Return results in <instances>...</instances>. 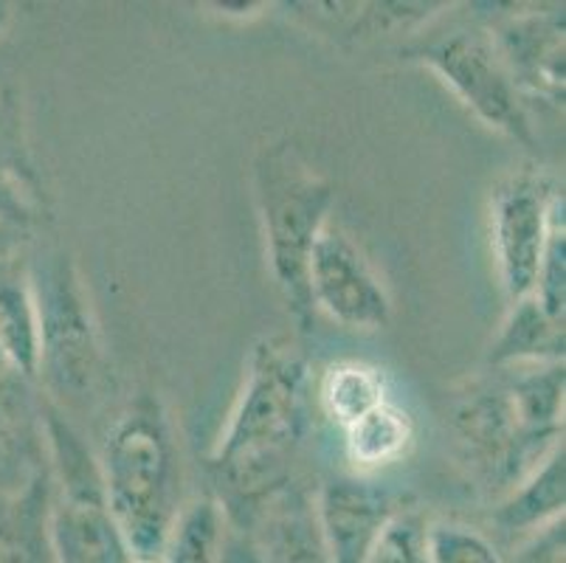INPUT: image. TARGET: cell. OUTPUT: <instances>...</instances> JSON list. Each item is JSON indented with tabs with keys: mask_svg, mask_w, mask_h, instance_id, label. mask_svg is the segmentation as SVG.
I'll return each mask as SVG.
<instances>
[{
	"mask_svg": "<svg viewBox=\"0 0 566 563\" xmlns=\"http://www.w3.org/2000/svg\"><path fill=\"white\" fill-rule=\"evenodd\" d=\"M18 237H20L18 223L0 220V265L9 260V254H12V248H14V242H18Z\"/></svg>",
	"mask_w": 566,
	"mask_h": 563,
	"instance_id": "cell-28",
	"label": "cell"
},
{
	"mask_svg": "<svg viewBox=\"0 0 566 563\" xmlns=\"http://www.w3.org/2000/svg\"><path fill=\"white\" fill-rule=\"evenodd\" d=\"M307 293L313 313L322 310L344 330L375 333L392 322V296L380 282L378 271L361 246L333 220L324 226L313 246L307 262Z\"/></svg>",
	"mask_w": 566,
	"mask_h": 563,
	"instance_id": "cell-8",
	"label": "cell"
},
{
	"mask_svg": "<svg viewBox=\"0 0 566 563\" xmlns=\"http://www.w3.org/2000/svg\"><path fill=\"white\" fill-rule=\"evenodd\" d=\"M415 446V417L386 400L344 431V453L355 477H373L400 462Z\"/></svg>",
	"mask_w": 566,
	"mask_h": 563,
	"instance_id": "cell-18",
	"label": "cell"
},
{
	"mask_svg": "<svg viewBox=\"0 0 566 563\" xmlns=\"http://www.w3.org/2000/svg\"><path fill=\"white\" fill-rule=\"evenodd\" d=\"M20 400L14 375H0V453H7L20 428Z\"/></svg>",
	"mask_w": 566,
	"mask_h": 563,
	"instance_id": "cell-25",
	"label": "cell"
},
{
	"mask_svg": "<svg viewBox=\"0 0 566 563\" xmlns=\"http://www.w3.org/2000/svg\"><path fill=\"white\" fill-rule=\"evenodd\" d=\"M429 563H504L485 533L457 521H429Z\"/></svg>",
	"mask_w": 566,
	"mask_h": 563,
	"instance_id": "cell-22",
	"label": "cell"
},
{
	"mask_svg": "<svg viewBox=\"0 0 566 563\" xmlns=\"http://www.w3.org/2000/svg\"><path fill=\"white\" fill-rule=\"evenodd\" d=\"M130 563H164V557H133Z\"/></svg>",
	"mask_w": 566,
	"mask_h": 563,
	"instance_id": "cell-30",
	"label": "cell"
},
{
	"mask_svg": "<svg viewBox=\"0 0 566 563\" xmlns=\"http://www.w3.org/2000/svg\"><path fill=\"white\" fill-rule=\"evenodd\" d=\"M49 513L51 473L34 471L0 513V563H54Z\"/></svg>",
	"mask_w": 566,
	"mask_h": 563,
	"instance_id": "cell-17",
	"label": "cell"
},
{
	"mask_svg": "<svg viewBox=\"0 0 566 563\" xmlns=\"http://www.w3.org/2000/svg\"><path fill=\"white\" fill-rule=\"evenodd\" d=\"M485 127L533 147V118L485 29H457L411 49Z\"/></svg>",
	"mask_w": 566,
	"mask_h": 563,
	"instance_id": "cell-6",
	"label": "cell"
},
{
	"mask_svg": "<svg viewBox=\"0 0 566 563\" xmlns=\"http://www.w3.org/2000/svg\"><path fill=\"white\" fill-rule=\"evenodd\" d=\"M9 142L7 122H3V113H0V220H9L3 211H20L23 209V200H20V186L12 184V169H9ZM12 223V220H9Z\"/></svg>",
	"mask_w": 566,
	"mask_h": 563,
	"instance_id": "cell-26",
	"label": "cell"
},
{
	"mask_svg": "<svg viewBox=\"0 0 566 563\" xmlns=\"http://www.w3.org/2000/svg\"><path fill=\"white\" fill-rule=\"evenodd\" d=\"M426 535H429V521L417 510H400L386 524L364 563H429Z\"/></svg>",
	"mask_w": 566,
	"mask_h": 563,
	"instance_id": "cell-23",
	"label": "cell"
},
{
	"mask_svg": "<svg viewBox=\"0 0 566 563\" xmlns=\"http://www.w3.org/2000/svg\"><path fill=\"white\" fill-rule=\"evenodd\" d=\"M311 375L302 353L282 335L251 347L234 409L212 448L223 484L218 499L237 530H249L262 504L291 482V462L305 442Z\"/></svg>",
	"mask_w": 566,
	"mask_h": 563,
	"instance_id": "cell-1",
	"label": "cell"
},
{
	"mask_svg": "<svg viewBox=\"0 0 566 563\" xmlns=\"http://www.w3.org/2000/svg\"><path fill=\"white\" fill-rule=\"evenodd\" d=\"M566 204L564 192L555 195L549 209V231L544 246L538 279H535L533 299L547 310L549 316L564 322L566 313Z\"/></svg>",
	"mask_w": 566,
	"mask_h": 563,
	"instance_id": "cell-21",
	"label": "cell"
},
{
	"mask_svg": "<svg viewBox=\"0 0 566 563\" xmlns=\"http://www.w3.org/2000/svg\"><path fill=\"white\" fill-rule=\"evenodd\" d=\"M220 563H262V557L260 552H256V544L251 541V535L229 524L223 539V555H220Z\"/></svg>",
	"mask_w": 566,
	"mask_h": 563,
	"instance_id": "cell-27",
	"label": "cell"
},
{
	"mask_svg": "<svg viewBox=\"0 0 566 563\" xmlns=\"http://www.w3.org/2000/svg\"><path fill=\"white\" fill-rule=\"evenodd\" d=\"M485 31L524 102L564 107V7L507 12Z\"/></svg>",
	"mask_w": 566,
	"mask_h": 563,
	"instance_id": "cell-10",
	"label": "cell"
},
{
	"mask_svg": "<svg viewBox=\"0 0 566 563\" xmlns=\"http://www.w3.org/2000/svg\"><path fill=\"white\" fill-rule=\"evenodd\" d=\"M400 510L398 496L369 477H336L316 490V519L333 563L367 561Z\"/></svg>",
	"mask_w": 566,
	"mask_h": 563,
	"instance_id": "cell-11",
	"label": "cell"
},
{
	"mask_svg": "<svg viewBox=\"0 0 566 563\" xmlns=\"http://www.w3.org/2000/svg\"><path fill=\"white\" fill-rule=\"evenodd\" d=\"M107 510L133 557H161L181 513V457L164 403L142 392L107 431L99 457Z\"/></svg>",
	"mask_w": 566,
	"mask_h": 563,
	"instance_id": "cell-2",
	"label": "cell"
},
{
	"mask_svg": "<svg viewBox=\"0 0 566 563\" xmlns=\"http://www.w3.org/2000/svg\"><path fill=\"white\" fill-rule=\"evenodd\" d=\"M558 195L544 175L518 173L491 195V248L499 285L507 302L533 296L549 231V209Z\"/></svg>",
	"mask_w": 566,
	"mask_h": 563,
	"instance_id": "cell-9",
	"label": "cell"
},
{
	"mask_svg": "<svg viewBox=\"0 0 566 563\" xmlns=\"http://www.w3.org/2000/svg\"><path fill=\"white\" fill-rule=\"evenodd\" d=\"M564 544L566 530L564 519H560L538 530V533L527 535L513 563H564Z\"/></svg>",
	"mask_w": 566,
	"mask_h": 563,
	"instance_id": "cell-24",
	"label": "cell"
},
{
	"mask_svg": "<svg viewBox=\"0 0 566 563\" xmlns=\"http://www.w3.org/2000/svg\"><path fill=\"white\" fill-rule=\"evenodd\" d=\"M0 375H12V369H9L7 358H3V353H0Z\"/></svg>",
	"mask_w": 566,
	"mask_h": 563,
	"instance_id": "cell-31",
	"label": "cell"
},
{
	"mask_svg": "<svg viewBox=\"0 0 566 563\" xmlns=\"http://www.w3.org/2000/svg\"><path fill=\"white\" fill-rule=\"evenodd\" d=\"M0 353L23 380L40 372V319L29 271L0 265Z\"/></svg>",
	"mask_w": 566,
	"mask_h": 563,
	"instance_id": "cell-16",
	"label": "cell"
},
{
	"mask_svg": "<svg viewBox=\"0 0 566 563\" xmlns=\"http://www.w3.org/2000/svg\"><path fill=\"white\" fill-rule=\"evenodd\" d=\"M564 322L553 319L533 296L511 304L491 350L488 364L493 366H533L564 364Z\"/></svg>",
	"mask_w": 566,
	"mask_h": 563,
	"instance_id": "cell-15",
	"label": "cell"
},
{
	"mask_svg": "<svg viewBox=\"0 0 566 563\" xmlns=\"http://www.w3.org/2000/svg\"><path fill=\"white\" fill-rule=\"evenodd\" d=\"M9 20H12V7H9V3H0V31L7 29Z\"/></svg>",
	"mask_w": 566,
	"mask_h": 563,
	"instance_id": "cell-29",
	"label": "cell"
},
{
	"mask_svg": "<svg viewBox=\"0 0 566 563\" xmlns=\"http://www.w3.org/2000/svg\"><path fill=\"white\" fill-rule=\"evenodd\" d=\"M256 209H260L265 257L271 277L302 327L311 324L307 262L333 209V186L302 161L291 147H265L254 164Z\"/></svg>",
	"mask_w": 566,
	"mask_h": 563,
	"instance_id": "cell-3",
	"label": "cell"
},
{
	"mask_svg": "<svg viewBox=\"0 0 566 563\" xmlns=\"http://www.w3.org/2000/svg\"><path fill=\"white\" fill-rule=\"evenodd\" d=\"M245 533L262 563H333L316 519V493L293 479L262 504Z\"/></svg>",
	"mask_w": 566,
	"mask_h": 563,
	"instance_id": "cell-12",
	"label": "cell"
},
{
	"mask_svg": "<svg viewBox=\"0 0 566 563\" xmlns=\"http://www.w3.org/2000/svg\"><path fill=\"white\" fill-rule=\"evenodd\" d=\"M316 395L324 417L342 431L389 400L384 372L367 361H338L327 366Z\"/></svg>",
	"mask_w": 566,
	"mask_h": 563,
	"instance_id": "cell-19",
	"label": "cell"
},
{
	"mask_svg": "<svg viewBox=\"0 0 566 563\" xmlns=\"http://www.w3.org/2000/svg\"><path fill=\"white\" fill-rule=\"evenodd\" d=\"M457 442L473 473L488 488L511 493L564 440L533 437L522 428L504 384H485L460 397L451 415Z\"/></svg>",
	"mask_w": 566,
	"mask_h": 563,
	"instance_id": "cell-7",
	"label": "cell"
},
{
	"mask_svg": "<svg viewBox=\"0 0 566 563\" xmlns=\"http://www.w3.org/2000/svg\"><path fill=\"white\" fill-rule=\"evenodd\" d=\"M287 9L338 40H375L420 29L449 3H287Z\"/></svg>",
	"mask_w": 566,
	"mask_h": 563,
	"instance_id": "cell-13",
	"label": "cell"
},
{
	"mask_svg": "<svg viewBox=\"0 0 566 563\" xmlns=\"http://www.w3.org/2000/svg\"><path fill=\"white\" fill-rule=\"evenodd\" d=\"M566 508V453L555 448L524 482L502 496L493 524L507 535H533L564 519Z\"/></svg>",
	"mask_w": 566,
	"mask_h": 563,
	"instance_id": "cell-14",
	"label": "cell"
},
{
	"mask_svg": "<svg viewBox=\"0 0 566 563\" xmlns=\"http://www.w3.org/2000/svg\"><path fill=\"white\" fill-rule=\"evenodd\" d=\"M40 319V372L56 397L87 403L105 378V353L82 277L65 254L29 271Z\"/></svg>",
	"mask_w": 566,
	"mask_h": 563,
	"instance_id": "cell-5",
	"label": "cell"
},
{
	"mask_svg": "<svg viewBox=\"0 0 566 563\" xmlns=\"http://www.w3.org/2000/svg\"><path fill=\"white\" fill-rule=\"evenodd\" d=\"M229 530L223 508L214 496H200L178 513L164 544V563H220Z\"/></svg>",
	"mask_w": 566,
	"mask_h": 563,
	"instance_id": "cell-20",
	"label": "cell"
},
{
	"mask_svg": "<svg viewBox=\"0 0 566 563\" xmlns=\"http://www.w3.org/2000/svg\"><path fill=\"white\" fill-rule=\"evenodd\" d=\"M51 451L49 535L54 563H130L133 552L107 510L99 459L60 411H45Z\"/></svg>",
	"mask_w": 566,
	"mask_h": 563,
	"instance_id": "cell-4",
	"label": "cell"
}]
</instances>
